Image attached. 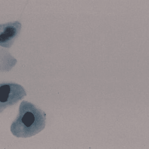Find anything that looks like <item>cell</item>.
<instances>
[{
    "instance_id": "cell-3",
    "label": "cell",
    "mask_w": 149,
    "mask_h": 149,
    "mask_svg": "<svg viewBox=\"0 0 149 149\" xmlns=\"http://www.w3.org/2000/svg\"><path fill=\"white\" fill-rule=\"evenodd\" d=\"M22 24L18 21L0 24V46L10 48L19 36Z\"/></svg>"
},
{
    "instance_id": "cell-2",
    "label": "cell",
    "mask_w": 149,
    "mask_h": 149,
    "mask_svg": "<svg viewBox=\"0 0 149 149\" xmlns=\"http://www.w3.org/2000/svg\"><path fill=\"white\" fill-rule=\"evenodd\" d=\"M26 95L24 88L21 85L15 83H0V113L16 104Z\"/></svg>"
},
{
    "instance_id": "cell-1",
    "label": "cell",
    "mask_w": 149,
    "mask_h": 149,
    "mask_svg": "<svg viewBox=\"0 0 149 149\" xmlns=\"http://www.w3.org/2000/svg\"><path fill=\"white\" fill-rule=\"evenodd\" d=\"M43 118L40 110L28 101L20 104L19 113L12 122L10 131L17 137H30L41 130Z\"/></svg>"
}]
</instances>
